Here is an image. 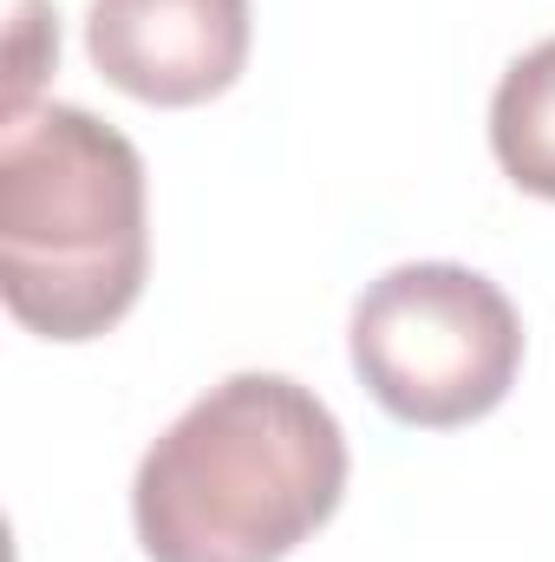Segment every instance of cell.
<instances>
[{
    "label": "cell",
    "mask_w": 555,
    "mask_h": 562,
    "mask_svg": "<svg viewBox=\"0 0 555 562\" xmlns=\"http://www.w3.org/2000/svg\"><path fill=\"white\" fill-rule=\"evenodd\" d=\"M256 46L249 0H92L86 53L125 99L183 112L223 99Z\"/></svg>",
    "instance_id": "4"
},
{
    "label": "cell",
    "mask_w": 555,
    "mask_h": 562,
    "mask_svg": "<svg viewBox=\"0 0 555 562\" xmlns=\"http://www.w3.org/2000/svg\"><path fill=\"white\" fill-rule=\"evenodd\" d=\"M347 353L360 386L418 431L497 413L523 373L517 301L464 262H399L353 301Z\"/></svg>",
    "instance_id": "3"
},
{
    "label": "cell",
    "mask_w": 555,
    "mask_h": 562,
    "mask_svg": "<svg viewBox=\"0 0 555 562\" xmlns=\"http://www.w3.org/2000/svg\"><path fill=\"white\" fill-rule=\"evenodd\" d=\"M347 431L287 373H229L150 438L132 524L150 562H281L347 497Z\"/></svg>",
    "instance_id": "1"
},
{
    "label": "cell",
    "mask_w": 555,
    "mask_h": 562,
    "mask_svg": "<svg viewBox=\"0 0 555 562\" xmlns=\"http://www.w3.org/2000/svg\"><path fill=\"white\" fill-rule=\"evenodd\" d=\"M490 150L503 177L530 196L555 203V40L510 59L490 99Z\"/></svg>",
    "instance_id": "5"
},
{
    "label": "cell",
    "mask_w": 555,
    "mask_h": 562,
    "mask_svg": "<svg viewBox=\"0 0 555 562\" xmlns=\"http://www.w3.org/2000/svg\"><path fill=\"white\" fill-rule=\"evenodd\" d=\"M144 157L86 105H26L0 132V294L39 340H99L144 294Z\"/></svg>",
    "instance_id": "2"
}]
</instances>
